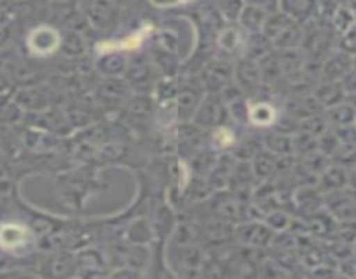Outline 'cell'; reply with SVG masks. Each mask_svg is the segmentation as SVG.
I'll return each instance as SVG.
<instances>
[{"label":"cell","instance_id":"1","mask_svg":"<svg viewBox=\"0 0 356 279\" xmlns=\"http://www.w3.org/2000/svg\"><path fill=\"white\" fill-rule=\"evenodd\" d=\"M29 237V230L18 223H8L0 227V246L13 250V248L22 246Z\"/></svg>","mask_w":356,"mask_h":279},{"label":"cell","instance_id":"2","mask_svg":"<svg viewBox=\"0 0 356 279\" xmlns=\"http://www.w3.org/2000/svg\"><path fill=\"white\" fill-rule=\"evenodd\" d=\"M145 32H149V28H147V30H145ZM145 32L138 33V35H133V37H131V39H126V40H122V44H119V46H111V47H100V49H102V51H105V49L112 51V49H115V47H119V49H131V47H138V46H140V42H142L143 35H145Z\"/></svg>","mask_w":356,"mask_h":279}]
</instances>
